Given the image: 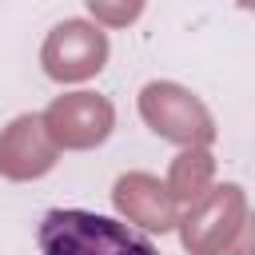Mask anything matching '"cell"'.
Listing matches in <instances>:
<instances>
[{
  "label": "cell",
  "instance_id": "cell-1",
  "mask_svg": "<svg viewBox=\"0 0 255 255\" xmlns=\"http://www.w3.org/2000/svg\"><path fill=\"white\" fill-rule=\"evenodd\" d=\"M36 243L44 255H159V247L124 219L56 207L40 219Z\"/></svg>",
  "mask_w": 255,
  "mask_h": 255
},
{
  "label": "cell",
  "instance_id": "cell-2",
  "mask_svg": "<svg viewBox=\"0 0 255 255\" xmlns=\"http://www.w3.org/2000/svg\"><path fill=\"white\" fill-rule=\"evenodd\" d=\"M48 48H68V64H60V72H56L60 80L88 76L104 60V36L92 32L88 24H64V28H56V36H52Z\"/></svg>",
  "mask_w": 255,
  "mask_h": 255
}]
</instances>
